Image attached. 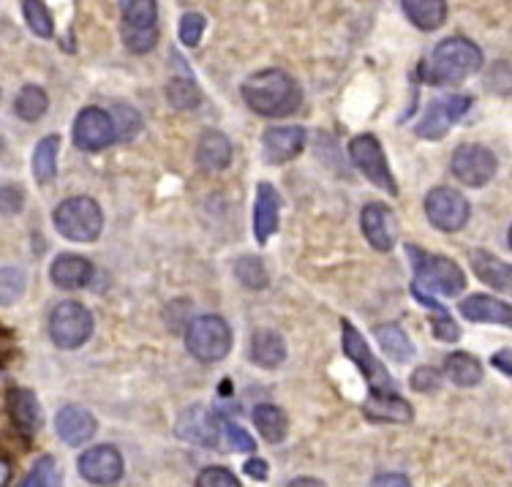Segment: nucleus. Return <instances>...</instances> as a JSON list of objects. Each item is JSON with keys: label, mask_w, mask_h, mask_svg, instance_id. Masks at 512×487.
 <instances>
[{"label": "nucleus", "mask_w": 512, "mask_h": 487, "mask_svg": "<svg viewBox=\"0 0 512 487\" xmlns=\"http://www.w3.org/2000/svg\"><path fill=\"white\" fill-rule=\"evenodd\" d=\"M251 360L259 365V368H278L281 362L286 360V343L284 338L273 330H256L254 338H251Z\"/></svg>", "instance_id": "obj_26"}, {"label": "nucleus", "mask_w": 512, "mask_h": 487, "mask_svg": "<svg viewBox=\"0 0 512 487\" xmlns=\"http://www.w3.org/2000/svg\"><path fill=\"white\" fill-rule=\"evenodd\" d=\"M186 346L199 362L224 360L232 349V330L221 316H199L188 327Z\"/></svg>", "instance_id": "obj_6"}, {"label": "nucleus", "mask_w": 512, "mask_h": 487, "mask_svg": "<svg viewBox=\"0 0 512 487\" xmlns=\"http://www.w3.org/2000/svg\"><path fill=\"white\" fill-rule=\"evenodd\" d=\"M404 14L414 28L436 30L447 22V0H404Z\"/></svg>", "instance_id": "obj_27"}, {"label": "nucleus", "mask_w": 512, "mask_h": 487, "mask_svg": "<svg viewBox=\"0 0 512 487\" xmlns=\"http://www.w3.org/2000/svg\"><path fill=\"white\" fill-rule=\"evenodd\" d=\"M246 474L251 479H267V463L262 458H251L246 463Z\"/></svg>", "instance_id": "obj_46"}, {"label": "nucleus", "mask_w": 512, "mask_h": 487, "mask_svg": "<svg viewBox=\"0 0 512 487\" xmlns=\"http://www.w3.org/2000/svg\"><path fill=\"white\" fill-rule=\"evenodd\" d=\"M197 158L199 166L207 169V172H221L232 161V145H229V139L221 131H205L202 139H199Z\"/></svg>", "instance_id": "obj_25"}, {"label": "nucleus", "mask_w": 512, "mask_h": 487, "mask_svg": "<svg viewBox=\"0 0 512 487\" xmlns=\"http://www.w3.org/2000/svg\"><path fill=\"white\" fill-rule=\"evenodd\" d=\"M414 256V286L423 294H442V297H455L466 289V275L453 259L447 256H423L417 248H409Z\"/></svg>", "instance_id": "obj_4"}, {"label": "nucleus", "mask_w": 512, "mask_h": 487, "mask_svg": "<svg viewBox=\"0 0 512 487\" xmlns=\"http://www.w3.org/2000/svg\"><path fill=\"white\" fill-rule=\"evenodd\" d=\"M25 207V194L17 186H3L0 188V213L3 215H17Z\"/></svg>", "instance_id": "obj_43"}, {"label": "nucleus", "mask_w": 512, "mask_h": 487, "mask_svg": "<svg viewBox=\"0 0 512 487\" xmlns=\"http://www.w3.org/2000/svg\"><path fill=\"white\" fill-rule=\"evenodd\" d=\"M50 278L58 289H82L93 281V264L82 256L63 254L52 262Z\"/></svg>", "instance_id": "obj_20"}, {"label": "nucleus", "mask_w": 512, "mask_h": 487, "mask_svg": "<svg viewBox=\"0 0 512 487\" xmlns=\"http://www.w3.org/2000/svg\"><path fill=\"white\" fill-rule=\"evenodd\" d=\"M463 319L480 324H504L510 327L512 324V308L507 302L496 300V297H488V294H472L461 302Z\"/></svg>", "instance_id": "obj_19"}, {"label": "nucleus", "mask_w": 512, "mask_h": 487, "mask_svg": "<svg viewBox=\"0 0 512 487\" xmlns=\"http://www.w3.org/2000/svg\"><path fill=\"white\" fill-rule=\"evenodd\" d=\"M235 275L237 281L243 283V286H248V289H254V292H259V289H265L267 286L265 264H262V259H256V256H243V259H237Z\"/></svg>", "instance_id": "obj_36"}, {"label": "nucleus", "mask_w": 512, "mask_h": 487, "mask_svg": "<svg viewBox=\"0 0 512 487\" xmlns=\"http://www.w3.org/2000/svg\"><path fill=\"white\" fill-rule=\"evenodd\" d=\"M289 487H325V482H319V479L311 477H300L295 482H289Z\"/></svg>", "instance_id": "obj_48"}, {"label": "nucleus", "mask_w": 512, "mask_h": 487, "mask_svg": "<svg viewBox=\"0 0 512 487\" xmlns=\"http://www.w3.org/2000/svg\"><path fill=\"white\" fill-rule=\"evenodd\" d=\"M218 433H221V439L227 441V447L235 449V452H254L256 449L254 439L248 436L246 430L235 425V422H229V419L218 417Z\"/></svg>", "instance_id": "obj_38"}, {"label": "nucleus", "mask_w": 512, "mask_h": 487, "mask_svg": "<svg viewBox=\"0 0 512 487\" xmlns=\"http://www.w3.org/2000/svg\"><path fill=\"white\" fill-rule=\"evenodd\" d=\"M47 107H50V98H47V93H44L39 85H25V88L20 90L17 101H14L17 115H20L22 120H28V123L39 120V117L47 112Z\"/></svg>", "instance_id": "obj_33"}, {"label": "nucleus", "mask_w": 512, "mask_h": 487, "mask_svg": "<svg viewBox=\"0 0 512 487\" xmlns=\"http://www.w3.org/2000/svg\"><path fill=\"white\" fill-rule=\"evenodd\" d=\"M178 433L183 439L194 441V444H210V447H216V441L221 439V433H218V417H213L210 411L202 409V406H194V409H188L183 414L178 425Z\"/></svg>", "instance_id": "obj_21"}, {"label": "nucleus", "mask_w": 512, "mask_h": 487, "mask_svg": "<svg viewBox=\"0 0 512 487\" xmlns=\"http://www.w3.org/2000/svg\"><path fill=\"white\" fill-rule=\"evenodd\" d=\"M243 101L262 117H286L300 107V88L286 71L265 69L256 71L243 82Z\"/></svg>", "instance_id": "obj_1"}, {"label": "nucleus", "mask_w": 512, "mask_h": 487, "mask_svg": "<svg viewBox=\"0 0 512 487\" xmlns=\"http://www.w3.org/2000/svg\"><path fill=\"white\" fill-rule=\"evenodd\" d=\"M115 142V126L112 115L99 107L82 109L74 120V145L88 153H99Z\"/></svg>", "instance_id": "obj_12"}, {"label": "nucleus", "mask_w": 512, "mask_h": 487, "mask_svg": "<svg viewBox=\"0 0 512 487\" xmlns=\"http://www.w3.org/2000/svg\"><path fill=\"white\" fill-rule=\"evenodd\" d=\"M112 126H115V139H131L142 128V117L137 115V109H131L128 104H118Z\"/></svg>", "instance_id": "obj_39"}, {"label": "nucleus", "mask_w": 512, "mask_h": 487, "mask_svg": "<svg viewBox=\"0 0 512 487\" xmlns=\"http://www.w3.org/2000/svg\"><path fill=\"white\" fill-rule=\"evenodd\" d=\"M22 14H25V20L36 36H41V39L55 36V22H52V14L44 6V0H22Z\"/></svg>", "instance_id": "obj_34"}, {"label": "nucleus", "mask_w": 512, "mask_h": 487, "mask_svg": "<svg viewBox=\"0 0 512 487\" xmlns=\"http://www.w3.org/2000/svg\"><path fill=\"white\" fill-rule=\"evenodd\" d=\"M254 425L270 444H281V441L286 439V433H289V419H286L284 411L278 409V406H273V403L256 406Z\"/></svg>", "instance_id": "obj_30"}, {"label": "nucleus", "mask_w": 512, "mask_h": 487, "mask_svg": "<svg viewBox=\"0 0 512 487\" xmlns=\"http://www.w3.org/2000/svg\"><path fill=\"white\" fill-rule=\"evenodd\" d=\"M344 327V351L349 360L355 362L357 368L363 371L365 381H368V387L374 392H393V379H390V373L384 368L382 362L376 360L371 349H368V343L360 332L352 327L349 322L341 324Z\"/></svg>", "instance_id": "obj_10"}, {"label": "nucleus", "mask_w": 512, "mask_h": 487, "mask_svg": "<svg viewBox=\"0 0 512 487\" xmlns=\"http://www.w3.org/2000/svg\"><path fill=\"white\" fill-rule=\"evenodd\" d=\"M123 14V44L134 55H145L158 44L156 0H120Z\"/></svg>", "instance_id": "obj_5"}, {"label": "nucleus", "mask_w": 512, "mask_h": 487, "mask_svg": "<svg viewBox=\"0 0 512 487\" xmlns=\"http://www.w3.org/2000/svg\"><path fill=\"white\" fill-rule=\"evenodd\" d=\"M58 147L60 139L52 134V137H44L33 150V175L39 183H52V177L58 172Z\"/></svg>", "instance_id": "obj_32"}, {"label": "nucleus", "mask_w": 512, "mask_h": 487, "mask_svg": "<svg viewBox=\"0 0 512 487\" xmlns=\"http://www.w3.org/2000/svg\"><path fill=\"white\" fill-rule=\"evenodd\" d=\"M55 430L60 441H66L69 447H79L96 436V419L82 406H63L55 417Z\"/></svg>", "instance_id": "obj_17"}, {"label": "nucleus", "mask_w": 512, "mask_h": 487, "mask_svg": "<svg viewBox=\"0 0 512 487\" xmlns=\"http://www.w3.org/2000/svg\"><path fill=\"white\" fill-rule=\"evenodd\" d=\"M442 387V376L434 368H417L412 373V390L417 392H436Z\"/></svg>", "instance_id": "obj_44"}, {"label": "nucleus", "mask_w": 512, "mask_h": 487, "mask_svg": "<svg viewBox=\"0 0 512 487\" xmlns=\"http://www.w3.org/2000/svg\"><path fill=\"white\" fill-rule=\"evenodd\" d=\"M0 153H3V142H0Z\"/></svg>", "instance_id": "obj_51"}, {"label": "nucleus", "mask_w": 512, "mask_h": 487, "mask_svg": "<svg viewBox=\"0 0 512 487\" xmlns=\"http://www.w3.org/2000/svg\"><path fill=\"white\" fill-rule=\"evenodd\" d=\"M483 69V52L474 41L453 36L436 44L431 58L423 60L420 79L428 85H458L463 79Z\"/></svg>", "instance_id": "obj_2"}, {"label": "nucleus", "mask_w": 512, "mask_h": 487, "mask_svg": "<svg viewBox=\"0 0 512 487\" xmlns=\"http://www.w3.org/2000/svg\"><path fill=\"white\" fill-rule=\"evenodd\" d=\"M412 294H414V300L423 302L425 308L431 311V327H434V335L439 338V341L455 343L458 338H461V330H458V324H455L453 316L444 311L439 302H434V297H431V294L417 292V289H412Z\"/></svg>", "instance_id": "obj_31"}, {"label": "nucleus", "mask_w": 512, "mask_h": 487, "mask_svg": "<svg viewBox=\"0 0 512 487\" xmlns=\"http://www.w3.org/2000/svg\"><path fill=\"white\" fill-rule=\"evenodd\" d=\"M444 373L458 387H477L483 381V365L474 360L472 354H466V351L450 354L447 362H444Z\"/></svg>", "instance_id": "obj_28"}, {"label": "nucleus", "mask_w": 512, "mask_h": 487, "mask_svg": "<svg viewBox=\"0 0 512 487\" xmlns=\"http://www.w3.org/2000/svg\"><path fill=\"white\" fill-rule=\"evenodd\" d=\"M9 414L22 436H33L41 428V406L30 390L9 392Z\"/></svg>", "instance_id": "obj_23"}, {"label": "nucleus", "mask_w": 512, "mask_h": 487, "mask_svg": "<svg viewBox=\"0 0 512 487\" xmlns=\"http://www.w3.org/2000/svg\"><path fill=\"white\" fill-rule=\"evenodd\" d=\"M472 270L485 286L499 289V292H510L512 267L507 262H502V259H496L488 251H472Z\"/></svg>", "instance_id": "obj_24"}, {"label": "nucleus", "mask_w": 512, "mask_h": 487, "mask_svg": "<svg viewBox=\"0 0 512 487\" xmlns=\"http://www.w3.org/2000/svg\"><path fill=\"white\" fill-rule=\"evenodd\" d=\"M52 218H55V229L71 243H93L104 229V213L99 202L90 196H71L60 202Z\"/></svg>", "instance_id": "obj_3"}, {"label": "nucleus", "mask_w": 512, "mask_h": 487, "mask_svg": "<svg viewBox=\"0 0 512 487\" xmlns=\"http://www.w3.org/2000/svg\"><path fill=\"white\" fill-rule=\"evenodd\" d=\"M425 215L442 232H458L469 221V202L461 191L439 186L425 196Z\"/></svg>", "instance_id": "obj_9"}, {"label": "nucleus", "mask_w": 512, "mask_h": 487, "mask_svg": "<svg viewBox=\"0 0 512 487\" xmlns=\"http://www.w3.org/2000/svg\"><path fill=\"white\" fill-rule=\"evenodd\" d=\"M363 414L371 422H393V425H406L414 419L412 406L395 392H371V398L363 403Z\"/></svg>", "instance_id": "obj_18"}, {"label": "nucleus", "mask_w": 512, "mask_h": 487, "mask_svg": "<svg viewBox=\"0 0 512 487\" xmlns=\"http://www.w3.org/2000/svg\"><path fill=\"white\" fill-rule=\"evenodd\" d=\"M278 207H281V202H278V194L276 188L267 186V183H262V186L256 188V205H254V234L259 243H267L273 234H276L278 229Z\"/></svg>", "instance_id": "obj_22"}, {"label": "nucleus", "mask_w": 512, "mask_h": 487, "mask_svg": "<svg viewBox=\"0 0 512 487\" xmlns=\"http://www.w3.org/2000/svg\"><path fill=\"white\" fill-rule=\"evenodd\" d=\"M453 175L463 186H485L496 175V156L483 145H461L453 153Z\"/></svg>", "instance_id": "obj_13"}, {"label": "nucleus", "mask_w": 512, "mask_h": 487, "mask_svg": "<svg viewBox=\"0 0 512 487\" xmlns=\"http://www.w3.org/2000/svg\"><path fill=\"white\" fill-rule=\"evenodd\" d=\"M93 332V316L82 302L66 300L50 316V338L60 349H79Z\"/></svg>", "instance_id": "obj_7"}, {"label": "nucleus", "mask_w": 512, "mask_h": 487, "mask_svg": "<svg viewBox=\"0 0 512 487\" xmlns=\"http://www.w3.org/2000/svg\"><path fill=\"white\" fill-rule=\"evenodd\" d=\"M376 341H379V346H382V351L390 360L406 362L414 357L412 338L398 324H382V327H376Z\"/></svg>", "instance_id": "obj_29"}, {"label": "nucleus", "mask_w": 512, "mask_h": 487, "mask_svg": "<svg viewBox=\"0 0 512 487\" xmlns=\"http://www.w3.org/2000/svg\"><path fill=\"white\" fill-rule=\"evenodd\" d=\"M374 487H412L409 485V479L404 474H382V477H376Z\"/></svg>", "instance_id": "obj_45"}, {"label": "nucleus", "mask_w": 512, "mask_h": 487, "mask_svg": "<svg viewBox=\"0 0 512 487\" xmlns=\"http://www.w3.org/2000/svg\"><path fill=\"white\" fill-rule=\"evenodd\" d=\"M202 33H205V17L202 14H183V20H180V41L186 47H197Z\"/></svg>", "instance_id": "obj_42"}, {"label": "nucleus", "mask_w": 512, "mask_h": 487, "mask_svg": "<svg viewBox=\"0 0 512 487\" xmlns=\"http://www.w3.org/2000/svg\"><path fill=\"white\" fill-rule=\"evenodd\" d=\"M510 351L504 349V351H499V354H496V357H493V365H496V368H502V373L504 376H512V365H510Z\"/></svg>", "instance_id": "obj_47"}, {"label": "nucleus", "mask_w": 512, "mask_h": 487, "mask_svg": "<svg viewBox=\"0 0 512 487\" xmlns=\"http://www.w3.org/2000/svg\"><path fill=\"white\" fill-rule=\"evenodd\" d=\"M197 487H243L229 468L210 466L197 477Z\"/></svg>", "instance_id": "obj_41"}, {"label": "nucleus", "mask_w": 512, "mask_h": 487, "mask_svg": "<svg viewBox=\"0 0 512 487\" xmlns=\"http://www.w3.org/2000/svg\"><path fill=\"white\" fill-rule=\"evenodd\" d=\"M30 477L36 479L41 487H63V471L55 463V458H41L36 468L30 471Z\"/></svg>", "instance_id": "obj_40"}, {"label": "nucleus", "mask_w": 512, "mask_h": 487, "mask_svg": "<svg viewBox=\"0 0 512 487\" xmlns=\"http://www.w3.org/2000/svg\"><path fill=\"white\" fill-rule=\"evenodd\" d=\"M9 479H11V468L6 460H0V487H6L9 485Z\"/></svg>", "instance_id": "obj_49"}, {"label": "nucleus", "mask_w": 512, "mask_h": 487, "mask_svg": "<svg viewBox=\"0 0 512 487\" xmlns=\"http://www.w3.org/2000/svg\"><path fill=\"white\" fill-rule=\"evenodd\" d=\"M469 109H472V98L469 96L439 98V101H434L431 107L425 109L423 120L417 123L414 131H417V137L436 142V139H442L444 134L469 112Z\"/></svg>", "instance_id": "obj_11"}, {"label": "nucleus", "mask_w": 512, "mask_h": 487, "mask_svg": "<svg viewBox=\"0 0 512 487\" xmlns=\"http://www.w3.org/2000/svg\"><path fill=\"white\" fill-rule=\"evenodd\" d=\"M262 147H265V158L270 164H286V161H292V158L303 153V147H306V128H270V131H265Z\"/></svg>", "instance_id": "obj_16"}, {"label": "nucleus", "mask_w": 512, "mask_h": 487, "mask_svg": "<svg viewBox=\"0 0 512 487\" xmlns=\"http://www.w3.org/2000/svg\"><path fill=\"white\" fill-rule=\"evenodd\" d=\"M360 224H363L365 240L374 245L376 251H393L398 243V218L387 205L382 202H371L363 207L360 215Z\"/></svg>", "instance_id": "obj_15"}, {"label": "nucleus", "mask_w": 512, "mask_h": 487, "mask_svg": "<svg viewBox=\"0 0 512 487\" xmlns=\"http://www.w3.org/2000/svg\"><path fill=\"white\" fill-rule=\"evenodd\" d=\"M20 487H41V485H39V482H36V479H33V477H28V479H25V482H22Z\"/></svg>", "instance_id": "obj_50"}, {"label": "nucleus", "mask_w": 512, "mask_h": 487, "mask_svg": "<svg viewBox=\"0 0 512 487\" xmlns=\"http://www.w3.org/2000/svg\"><path fill=\"white\" fill-rule=\"evenodd\" d=\"M169 104L175 109H194L202 104V93L191 77H175L167 85Z\"/></svg>", "instance_id": "obj_35"}, {"label": "nucleus", "mask_w": 512, "mask_h": 487, "mask_svg": "<svg viewBox=\"0 0 512 487\" xmlns=\"http://www.w3.org/2000/svg\"><path fill=\"white\" fill-rule=\"evenodd\" d=\"M79 474L88 479L90 485H115V482H120V477H123V455H120L112 444L90 447L88 452L79 458Z\"/></svg>", "instance_id": "obj_14"}, {"label": "nucleus", "mask_w": 512, "mask_h": 487, "mask_svg": "<svg viewBox=\"0 0 512 487\" xmlns=\"http://www.w3.org/2000/svg\"><path fill=\"white\" fill-rule=\"evenodd\" d=\"M349 156H352L357 169H360L376 188H382L387 194H398L393 172H390L382 145H379V139H376L374 134H360V137L352 139V142H349Z\"/></svg>", "instance_id": "obj_8"}, {"label": "nucleus", "mask_w": 512, "mask_h": 487, "mask_svg": "<svg viewBox=\"0 0 512 487\" xmlns=\"http://www.w3.org/2000/svg\"><path fill=\"white\" fill-rule=\"evenodd\" d=\"M25 273L20 267H0V305H14L25 294Z\"/></svg>", "instance_id": "obj_37"}]
</instances>
